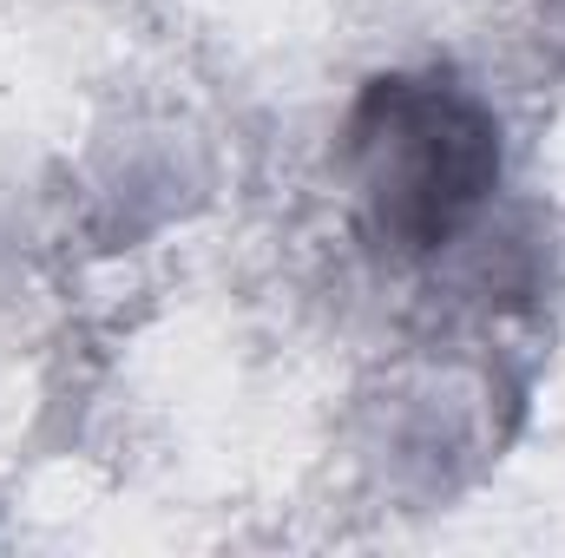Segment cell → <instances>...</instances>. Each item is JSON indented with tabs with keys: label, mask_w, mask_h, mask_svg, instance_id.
I'll use <instances>...</instances> for the list:
<instances>
[{
	"label": "cell",
	"mask_w": 565,
	"mask_h": 558,
	"mask_svg": "<svg viewBox=\"0 0 565 558\" xmlns=\"http://www.w3.org/2000/svg\"><path fill=\"white\" fill-rule=\"evenodd\" d=\"M355 164L382 230L434 250L487 204L500 139L473 99L434 79H382L355 112Z\"/></svg>",
	"instance_id": "1"
}]
</instances>
